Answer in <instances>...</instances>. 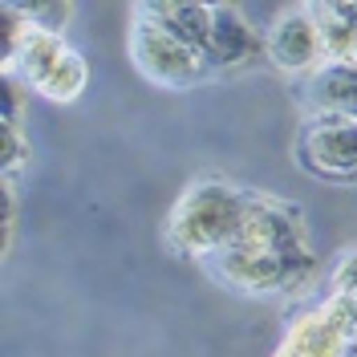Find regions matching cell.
Masks as SVG:
<instances>
[{"label": "cell", "mask_w": 357, "mask_h": 357, "mask_svg": "<svg viewBox=\"0 0 357 357\" xmlns=\"http://www.w3.org/2000/svg\"><path fill=\"white\" fill-rule=\"evenodd\" d=\"M248 211V191L227 183V178H195L175 199L167 215L162 240L178 260H207L211 252L231 244Z\"/></svg>", "instance_id": "cell-1"}, {"label": "cell", "mask_w": 357, "mask_h": 357, "mask_svg": "<svg viewBox=\"0 0 357 357\" xmlns=\"http://www.w3.org/2000/svg\"><path fill=\"white\" fill-rule=\"evenodd\" d=\"M199 268L231 292L244 296H284L301 292L317 276V252H284V248H256V244H223Z\"/></svg>", "instance_id": "cell-2"}, {"label": "cell", "mask_w": 357, "mask_h": 357, "mask_svg": "<svg viewBox=\"0 0 357 357\" xmlns=\"http://www.w3.org/2000/svg\"><path fill=\"white\" fill-rule=\"evenodd\" d=\"M126 53H130L134 69L151 86H162V89H191V86H199L203 77H211V69H207L199 49H191L178 37H171L142 4L130 8Z\"/></svg>", "instance_id": "cell-3"}, {"label": "cell", "mask_w": 357, "mask_h": 357, "mask_svg": "<svg viewBox=\"0 0 357 357\" xmlns=\"http://www.w3.org/2000/svg\"><path fill=\"white\" fill-rule=\"evenodd\" d=\"M292 158L309 178L321 183H357V122L309 114L296 130Z\"/></svg>", "instance_id": "cell-4"}, {"label": "cell", "mask_w": 357, "mask_h": 357, "mask_svg": "<svg viewBox=\"0 0 357 357\" xmlns=\"http://www.w3.org/2000/svg\"><path fill=\"white\" fill-rule=\"evenodd\" d=\"M264 53H268V61L276 69H284V73H305V69L312 73V69L321 66L317 24H312L305 4L280 13L272 21V29H268V37H264Z\"/></svg>", "instance_id": "cell-5"}, {"label": "cell", "mask_w": 357, "mask_h": 357, "mask_svg": "<svg viewBox=\"0 0 357 357\" xmlns=\"http://www.w3.org/2000/svg\"><path fill=\"white\" fill-rule=\"evenodd\" d=\"M260 49H264V41L256 37V29L248 24V17L236 4H211V33L203 45V61L211 73L244 66Z\"/></svg>", "instance_id": "cell-6"}, {"label": "cell", "mask_w": 357, "mask_h": 357, "mask_svg": "<svg viewBox=\"0 0 357 357\" xmlns=\"http://www.w3.org/2000/svg\"><path fill=\"white\" fill-rule=\"evenodd\" d=\"M305 106L317 118L357 122V61H321L305 82Z\"/></svg>", "instance_id": "cell-7"}, {"label": "cell", "mask_w": 357, "mask_h": 357, "mask_svg": "<svg viewBox=\"0 0 357 357\" xmlns=\"http://www.w3.org/2000/svg\"><path fill=\"white\" fill-rule=\"evenodd\" d=\"M317 41H321V61H354L357 57V0H321L305 4Z\"/></svg>", "instance_id": "cell-8"}, {"label": "cell", "mask_w": 357, "mask_h": 357, "mask_svg": "<svg viewBox=\"0 0 357 357\" xmlns=\"http://www.w3.org/2000/svg\"><path fill=\"white\" fill-rule=\"evenodd\" d=\"M345 345L349 341L341 337V329L325 317V309H317V312H305L292 325L289 333H284V341H280V349L272 357H337Z\"/></svg>", "instance_id": "cell-9"}, {"label": "cell", "mask_w": 357, "mask_h": 357, "mask_svg": "<svg viewBox=\"0 0 357 357\" xmlns=\"http://www.w3.org/2000/svg\"><path fill=\"white\" fill-rule=\"evenodd\" d=\"M142 8L171 37H178L183 45H191V49L203 53L207 33H211V4H199V0H158V4H142Z\"/></svg>", "instance_id": "cell-10"}, {"label": "cell", "mask_w": 357, "mask_h": 357, "mask_svg": "<svg viewBox=\"0 0 357 357\" xmlns=\"http://www.w3.org/2000/svg\"><path fill=\"white\" fill-rule=\"evenodd\" d=\"M29 29L49 33V37H61L66 33L69 17H73V4L69 0H33V4H17Z\"/></svg>", "instance_id": "cell-11"}, {"label": "cell", "mask_w": 357, "mask_h": 357, "mask_svg": "<svg viewBox=\"0 0 357 357\" xmlns=\"http://www.w3.org/2000/svg\"><path fill=\"white\" fill-rule=\"evenodd\" d=\"M24 158H29V138L21 134V126H0V175L13 178Z\"/></svg>", "instance_id": "cell-12"}, {"label": "cell", "mask_w": 357, "mask_h": 357, "mask_svg": "<svg viewBox=\"0 0 357 357\" xmlns=\"http://www.w3.org/2000/svg\"><path fill=\"white\" fill-rule=\"evenodd\" d=\"M321 309H325V317L341 329L345 341H357V296H349V292H333Z\"/></svg>", "instance_id": "cell-13"}, {"label": "cell", "mask_w": 357, "mask_h": 357, "mask_svg": "<svg viewBox=\"0 0 357 357\" xmlns=\"http://www.w3.org/2000/svg\"><path fill=\"white\" fill-rule=\"evenodd\" d=\"M0 203H4V220H0V252H13V231H17V187L13 178H4L0 187Z\"/></svg>", "instance_id": "cell-14"}, {"label": "cell", "mask_w": 357, "mask_h": 357, "mask_svg": "<svg viewBox=\"0 0 357 357\" xmlns=\"http://www.w3.org/2000/svg\"><path fill=\"white\" fill-rule=\"evenodd\" d=\"M329 280H333V292H349V296H357V248L337 260V268H333Z\"/></svg>", "instance_id": "cell-15"}, {"label": "cell", "mask_w": 357, "mask_h": 357, "mask_svg": "<svg viewBox=\"0 0 357 357\" xmlns=\"http://www.w3.org/2000/svg\"><path fill=\"white\" fill-rule=\"evenodd\" d=\"M337 357H357V341H349V345H345V349H341Z\"/></svg>", "instance_id": "cell-16"}, {"label": "cell", "mask_w": 357, "mask_h": 357, "mask_svg": "<svg viewBox=\"0 0 357 357\" xmlns=\"http://www.w3.org/2000/svg\"><path fill=\"white\" fill-rule=\"evenodd\" d=\"M354 61H357V57H354Z\"/></svg>", "instance_id": "cell-17"}]
</instances>
